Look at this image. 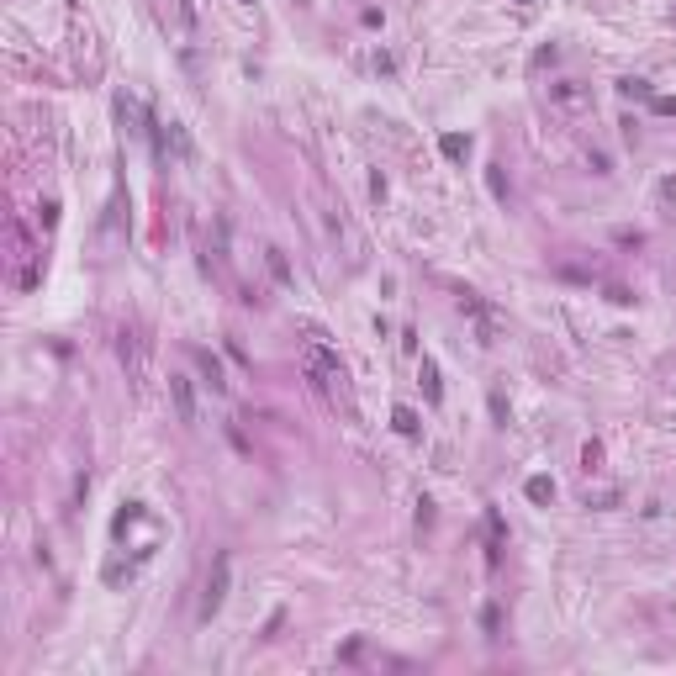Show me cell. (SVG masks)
Instances as JSON below:
<instances>
[{"label": "cell", "mask_w": 676, "mask_h": 676, "mask_svg": "<svg viewBox=\"0 0 676 676\" xmlns=\"http://www.w3.org/2000/svg\"><path fill=\"white\" fill-rule=\"evenodd\" d=\"M117 354H122V365H132V375H143V344H138V333H127V328L117 333Z\"/></svg>", "instance_id": "8992f818"}, {"label": "cell", "mask_w": 676, "mask_h": 676, "mask_svg": "<svg viewBox=\"0 0 676 676\" xmlns=\"http://www.w3.org/2000/svg\"><path fill=\"white\" fill-rule=\"evenodd\" d=\"M196 359H201V370H206V380H212V391H227V380H222V365H217L206 349H196Z\"/></svg>", "instance_id": "ba28073f"}, {"label": "cell", "mask_w": 676, "mask_h": 676, "mask_svg": "<svg viewBox=\"0 0 676 676\" xmlns=\"http://www.w3.org/2000/svg\"><path fill=\"white\" fill-rule=\"evenodd\" d=\"M549 497H555V481H549V475H528V502H539V508H545Z\"/></svg>", "instance_id": "52a82bcc"}, {"label": "cell", "mask_w": 676, "mask_h": 676, "mask_svg": "<svg viewBox=\"0 0 676 676\" xmlns=\"http://www.w3.org/2000/svg\"><path fill=\"white\" fill-rule=\"evenodd\" d=\"M391 423H396V433H407V439H417V412H407V407H396V412H391Z\"/></svg>", "instance_id": "7c38bea8"}, {"label": "cell", "mask_w": 676, "mask_h": 676, "mask_svg": "<svg viewBox=\"0 0 676 676\" xmlns=\"http://www.w3.org/2000/svg\"><path fill=\"white\" fill-rule=\"evenodd\" d=\"M481 629H487V634H497V629H502V618H497V607H487V613H481Z\"/></svg>", "instance_id": "5bb4252c"}, {"label": "cell", "mask_w": 676, "mask_h": 676, "mask_svg": "<svg viewBox=\"0 0 676 676\" xmlns=\"http://www.w3.org/2000/svg\"><path fill=\"white\" fill-rule=\"evenodd\" d=\"M618 95H640V101H645V95H650V85H645V80H618Z\"/></svg>", "instance_id": "4fadbf2b"}, {"label": "cell", "mask_w": 676, "mask_h": 676, "mask_svg": "<svg viewBox=\"0 0 676 676\" xmlns=\"http://www.w3.org/2000/svg\"><path fill=\"white\" fill-rule=\"evenodd\" d=\"M423 391H428V402H439V365H433V359H423Z\"/></svg>", "instance_id": "8fae6325"}, {"label": "cell", "mask_w": 676, "mask_h": 676, "mask_svg": "<svg viewBox=\"0 0 676 676\" xmlns=\"http://www.w3.org/2000/svg\"><path fill=\"white\" fill-rule=\"evenodd\" d=\"M655 106H661V111H671V117H676V101H666V95H655Z\"/></svg>", "instance_id": "9a60e30c"}, {"label": "cell", "mask_w": 676, "mask_h": 676, "mask_svg": "<svg viewBox=\"0 0 676 676\" xmlns=\"http://www.w3.org/2000/svg\"><path fill=\"white\" fill-rule=\"evenodd\" d=\"M169 402H175L180 423H196V391H190V375H169Z\"/></svg>", "instance_id": "5b68a950"}, {"label": "cell", "mask_w": 676, "mask_h": 676, "mask_svg": "<svg viewBox=\"0 0 676 676\" xmlns=\"http://www.w3.org/2000/svg\"><path fill=\"white\" fill-rule=\"evenodd\" d=\"M439 148H444V159H465V154H470V138H460V132H444Z\"/></svg>", "instance_id": "9c48e42d"}, {"label": "cell", "mask_w": 676, "mask_h": 676, "mask_svg": "<svg viewBox=\"0 0 676 676\" xmlns=\"http://www.w3.org/2000/svg\"><path fill=\"white\" fill-rule=\"evenodd\" d=\"M264 259H270V275H275V280L291 285V264H285V254H280V249H264Z\"/></svg>", "instance_id": "30bf717a"}, {"label": "cell", "mask_w": 676, "mask_h": 676, "mask_svg": "<svg viewBox=\"0 0 676 676\" xmlns=\"http://www.w3.org/2000/svg\"><path fill=\"white\" fill-rule=\"evenodd\" d=\"M549 106H560V111H592V90L576 85V80H560V85H549Z\"/></svg>", "instance_id": "3957f363"}, {"label": "cell", "mask_w": 676, "mask_h": 676, "mask_svg": "<svg viewBox=\"0 0 676 676\" xmlns=\"http://www.w3.org/2000/svg\"><path fill=\"white\" fill-rule=\"evenodd\" d=\"M227 587H233V555L222 549V555L212 560V576H206V592H201V624H212V618L222 613Z\"/></svg>", "instance_id": "6da1fadb"}, {"label": "cell", "mask_w": 676, "mask_h": 676, "mask_svg": "<svg viewBox=\"0 0 676 676\" xmlns=\"http://www.w3.org/2000/svg\"><path fill=\"white\" fill-rule=\"evenodd\" d=\"M460 312L475 322V338L481 344H497V317H491L487 307H481V296H470V291H460Z\"/></svg>", "instance_id": "277c9868"}, {"label": "cell", "mask_w": 676, "mask_h": 676, "mask_svg": "<svg viewBox=\"0 0 676 676\" xmlns=\"http://www.w3.org/2000/svg\"><path fill=\"white\" fill-rule=\"evenodd\" d=\"M307 375L317 380L322 391H333V386H338V380H344V365H338V354H333V349L312 344V349H307Z\"/></svg>", "instance_id": "7a4b0ae2"}]
</instances>
